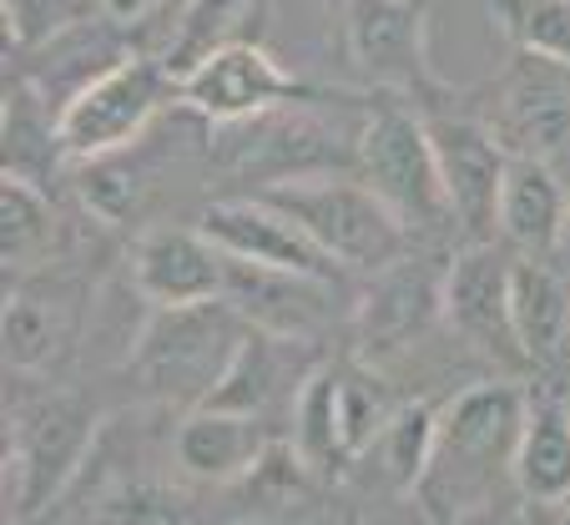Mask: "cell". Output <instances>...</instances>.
<instances>
[{"mask_svg": "<svg viewBox=\"0 0 570 525\" xmlns=\"http://www.w3.org/2000/svg\"><path fill=\"white\" fill-rule=\"evenodd\" d=\"M530 395L520 385L490 379L470 385L440 409L434 460L420 480V505L434 525H454L460 515L484 511L500 475H515V450L525 435Z\"/></svg>", "mask_w": 570, "mask_h": 525, "instance_id": "cell-1", "label": "cell"}, {"mask_svg": "<svg viewBox=\"0 0 570 525\" xmlns=\"http://www.w3.org/2000/svg\"><path fill=\"white\" fill-rule=\"evenodd\" d=\"M313 101H323V91L308 101H283V107L233 121V127H207V152L227 177L258 183V193L278 183H298V177H323V172H354L358 127L368 111L354 127H338Z\"/></svg>", "mask_w": 570, "mask_h": 525, "instance_id": "cell-2", "label": "cell"}, {"mask_svg": "<svg viewBox=\"0 0 570 525\" xmlns=\"http://www.w3.org/2000/svg\"><path fill=\"white\" fill-rule=\"evenodd\" d=\"M243 339H248V319L227 299L151 309V319L141 323V333L127 349V369L151 399L197 409L227 375Z\"/></svg>", "mask_w": 570, "mask_h": 525, "instance_id": "cell-3", "label": "cell"}, {"mask_svg": "<svg viewBox=\"0 0 570 525\" xmlns=\"http://www.w3.org/2000/svg\"><path fill=\"white\" fill-rule=\"evenodd\" d=\"M263 197L293 213L313 233V243L334 257L344 273H379L414 247V233L404 217L348 172H323V177H298V183L263 187Z\"/></svg>", "mask_w": 570, "mask_h": 525, "instance_id": "cell-4", "label": "cell"}, {"mask_svg": "<svg viewBox=\"0 0 570 525\" xmlns=\"http://www.w3.org/2000/svg\"><path fill=\"white\" fill-rule=\"evenodd\" d=\"M354 172L404 217L414 237H440L454 227L450 193L440 177V157H434L424 111L410 101H374L358 127V157Z\"/></svg>", "mask_w": 570, "mask_h": 525, "instance_id": "cell-5", "label": "cell"}, {"mask_svg": "<svg viewBox=\"0 0 570 525\" xmlns=\"http://www.w3.org/2000/svg\"><path fill=\"white\" fill-rule=\"evenodd\" d=\"M424 6L430 0H328V16L338 26V46H344L348 66L374 91L434 111L454 91L440 81L430 61Z\"/></svg>", "mask_w": 570, "mask_h": 525, "instance_id": "cell-6", "label": "cell"}, {"mask_svg": "<svg viewBox=\"0 0 570 525\" xmlns=\"http://www.w3.org/2000/svg\"><path fill=\"white\" fill-rule=\"evenodd\" d=\"M167 101H183V81L173 66L151 51H131L101 76H91L71 101H61V147L66 162H91L111 152L137 147L151 121L167 111Z\"/></svg>", "mask_w": 570, "mask_h": 525, "instance_id": "cell-7", "label": "cell"}, {"mask_svg": "<svg viewBox=\"0 0 570 525\" xmlns=\"http://www.w3.org/2000/svg\"><path fill=\"white\" fill-rule=\"evenodd\" d=\"M97 435V409L76 395H36L6 425V485L16 515H41L76 480Z\"/></svg>", "mask_w": 570, "mask_h": 525, "instance_id": "cell-8", "label": "cell"}, {"mask_svg": "<svg viewBox=\"0 0 570 525\" xmlns=\"http://www.w3.org/2000/svg\"><path fill=\"white\" fill-rule=\"evenodd\" d=\"M480 121L510 157L570 162V61L515 51L484 86Z\"/></svg>", "mask_w": 570, "mask_h": 525, "instance_id": "cell-9", "label": "cell"}, {"mask_svg": "<svg viewBox=\"0 0 570 525\" xmlns=\"http://www.w3.org/2000/svg\"><path fill=\"white\" fill-rule=\"evenodd\" d=\"M308 97H318V91L253 36L217 46L207 61H197L183 76V107L207 127H233V121L263 117V111L283 107V101H308Z\"/></svg>", "mask_w": 570, "mask_h": 525, "instance_id": "cell-10", "label": "cell"}, {"mask_svg": "<svg viewBox=\"0 0 570 525\" xmlns=\"http://www.w3.org/2000/svg\"><path fill=\"white\" fill-rule=\"evenodd\" d=\"M510 273H515V253L500 247L495 237L450 253L444 257V319L480 354L530 364L515 339V319H510Z\"/></svg>", "mask_w": 570, "mask_h": 525, "instance_id": "cell-11", "label": "cell"}, {"mask_svg": "<svg viewBox=\"0 0 570 525\" xmlns=\"http://www.w3.org/2000/svg\"><path fill=\"white\" fill-rule=\"evenodd\" d=\"M434 157H440V177L450 193L454 227L464 243H484L495 237V213H500V187H505L510 152L490 137L480 117H454V111H424Z\"/></svg>", "mask_w": 570, "mask_h": 525, "instance_id": "cell-12", "label": "cell"}, {"mask_svg": "<svg viewBox=\"0 0 570 525\" xmlns=\"http://www.w3.org/2000/svg\"><path fill=\"white\" fill-rule=\"evenodd\" d=\"M207 237L223 253L243 257V263H263V269H288V273H308V279H328L338 283L344 269L334 257L313 243V233L298 223L293 213H283L273 197L253 193V197H213L197 217Z\"/></svg>", "mask_w": 570, "mask_h": 525, "instance_id": "cell-13", "label": "cell"}, {"mask_svg": "<svg viewBox=\"0 0 570 525\" xmlns=\"http://www.w3.org/2000/svg\"><path fill=\"white\" fill-rule=\"evenodd\" d=\"M233 257L203 227H147L131 247V289L147 309H187V303L227 299Z\"/></svg>", "mask_w": 570, "mask_h": 525, "instance_id": "cell-14", "label": "cell"}, {"mask_svg": "<svg viewBox=\"0 0 570 525\" xmlns=\"http://www.w3.org/2000/svg\"><path fill=\"white\" fill-rule=\"evenodd\" d=\"M368 289L354 309V333L358 354L389 359L399 349H410L414 339L430 333V323L444 313V269L414 257V247L399 263L368 273Z\"/></svg>", "mask_w": 570, "mask_h": 525, "instance_id": "cell-15", "label": "cell"}, {"mask_svg": "<svg viewBox=\"0 0 570 525\" xmlns=\"http://www.w3.org/2000/svg\"><path fill=\"white\" fill-rule=\"evenodd\" d=\"M334 293H338V283H328V279L263 269V263H243V257L227 263V303L253 329L278 333V339H308V343L318 339L334 323Z\"/></svg>", "mask_w": 570, "mask_h": 525, "instance_id": "cell-16", "label": "cell"}, {"mask_svg": "<svg viewBox=\"0 0 570 525\" xmlns=\"http://www.w3.org/2000/svg\"><path fill=\"white\" fill-rule=\"evenodd\" d=\"M6 369L16 375H41L61 364V354L76 343L81 329V289L71 279H16L6 289Z\"/></svg>", "mask_w": 570, "mask_h": 525, "instance_id": "cell-17", "label": "cell"}, {"mask_svg": "<svg viewBox=\"0 0 570 525\" xmlns=\"http://www.w3.org/2000/svg\"><path fill=\"white\" fill-rule=\"evenodd\" d=\"M495 233L520 257H560L570 233V187L560 183L556 162L510 157L505 187H500Z\"/></svg>", "mask_w": 570, "mask_h": 525, "instance_id": "cell-18", "label": "cell"}, {"mask_svg": "<svg viewBox=\"0 0 570 525\" xmlns=\"http://www.w3.org/2000/svg\"><path fill=\"white\" fill-rule=\"evenodd\" d=\"M273 450L268 429L258 415H233V409H187L177 429V465L203 485H237L248 480Z\"/></svg>", "mask_w": 570, "mask_h": 525, "instance_id": "cell-19", "label": "cell"}, {"mask_svg": "<svg viewBox=\"0 0 570 525\" xmlns=\"http://www.w3.org/2000/svg\"><path fill=\"white\" fill-rule=\"evenodd\" d=\"M308 339H278V333H263L248 323V339L233 354L227 375L217 379V389L207 395V409H233V415H268L283 395H293V379H308L313 369H293V354H298Z\"/></svg>", "mask_w": 570, "mask_h": 525, "instance_id": "cell-20", "label": "cell"}, {"mask_svg": "<svg viewBox=\"0 0 570 525\" xmlns=\"http://www.w3.org/2000/svg\"><path fill=\"white\" fill-rule=\"evenodd\" d=\"M510 319L530 369L556 364L570 349V279L550 257H515L510 273Z\"/></svg>", "mask_w": 570, "mask_h": 525, "instance_id": "cell-21", "label": "cell"}, {"mask_svg": "<svg viewBox=\"0 0 570 525\" xmlns=\"http://www.w3.org/2000/svg\"><path fill=\"white\" fill-rule=\"evenodd\" d=\"M515 490L525 505H556L570 495V399L530 395L525 435L515 450Z\"/></svg>", "mask_w": 570, "mask_h": 525, "instance_id": "cell-22", "label": "cell"}, {"mask_svg": "<svg viewBox=\"0 0 570 525\" xmlns=\"http://www.w3.org/2000/svg\"><path fill=\"white\" fill-rule=\"evenodd\" d=\"M0 152H6V172L11 177H31V183H46V172H56L66 162L61 117H51V97H46L31 76L6 81Z\"/></svg>", "mask_w": 570, "mask_h": 525, "instance_id": "cell-23", "label": "cell"}, {"mask_svg": "<svg viewBox=\"0 0 570 525\" xmlns=\"http://www.w3.org/2000/svg\"><path fill=\"white\" fill-rule=\"evenodd\" d=\"M61 247V217L31 177H0V263L6 279H31L51 269Z\"/></svg>", "mask_w": 570, "mask_h": 525, "instance_id": "cell-24", "label": "cell"}, {"mask_svg": "<svg viewBox=\"0 0 570 525\" xmlns=\"http://www.w3.org/2000/svg\"><path fill=\"white\" fill-rule=\"evenodd\" d=\"M434 440H440V409L430 399L414 405H394V415L384 419V429L374 435V445L364 450L368 470L379 475V485L394 495H414L434 460Z\"/></svg>", "mask_w": 570, "mask_h": 525, "instance_id": "cell-25", "label": "cell"}, {"mask_svg": "<svg viewBox=\"0 0 570 525\" xmlns=\"http://www.w3.org/2000/svg\"><path fill=\"white\" fill-rule=\"evenodd\" d=\"M131 152L137 147L111 152V157H91V162H71L76 197H81V207L107 227H127L147 213L151 183H147V167L131 162Z\"/></svg>", "mask_w": 570, "mask_h": 525, "instance_id": "cell-26", "label": "cell"}, {"mask_svg": "<svg viewBox=\"0 0 570 525\" xmlns=\"http://www.w3.org/2000/svg\"><path fill=\"white\" fill-rule=\"evenodd\" d=\"M293 450H298L303 470L334 475L348 465L344 440H338V409H334V364H318L308 379H298V399H293Z\"/></svg>", "mask_w": 570, "mask_h": 525, "instance_id": "cell-27", "label": "cell"}, {"mask_svg": "<svg viewBox=\"0 0 570 525\" xmlns=\"http://www.w3.org/2000/svg\"><path fill=\"white\" fill-rule=\"evenodd\" d=\"M253 16V0H187L183 16L167 31V46H161V61L173 66V76L183 81L197 61L217 51V46L237 41V26Z\"/></svg>", "mask_w": 570, "mask_h": 525, "instance_id": "cell-28", "label": "cell"}, {"mask_svg": "<svg viewBox=\"0 0 570 525\" xmlns=\"http://www.w3.org/2000/svg\"><path fill=\"white\" fill-rule=\"evenodd\" d=\"M334 409H338L344 455H348V465H358L364 450L374 445V435L384 429V419L394 415V405L384 399L374 375H364L358 364H334Z\"/></svg>", "mask_w": 570, "mask_h": 525, "instance_id": "cell-29", "label": "cell"}, {"mask_svg": "<svg viewBox=\"0 0 570 525\" xmlns=\"http://www.w3.org/2000/svg\"><path fill=\"white\" fill-rule=\"evenodd\" d=\"M515 51L570 61V0H484Z\"/></svg>", "mask_w": 570, "mask_h": 525, "instance_id": "cell-30", "label": "cell"}, {"mask_svg": "<svg viewBox=\"0 0 570 525\" xmlns=\"http://www.w3.org/2000/svg\"><path fill=\"white\" fill-rule=\"evenodd\" d=\"M0 11H6V46L16 41L21 51H31V46L91 21V11L101 16V0H0Z\"/></svg>", "mask_w": 570, "mask_h": 525, "instance_id": "cell-31", "label": "cell"}, {"mask_svg": "<svg viewBox=\"0 0 570 525\" xmlns=\"http://www.w3.org/2000/svg\"><path fill=\"white\" fill-rule=\"evenodd\" d=\"M187 0H101V16H107L111 26H121V31H147V26L167 21V16H183Z\"/></svg>", "mask_w": 570, "mask_h": 525, "instance_id": "cell-32", "label": "cell"}, {"mask_svg": "<svg viewBox=\"0 0 570 525\" xmlns=\"http://www.w3.org/2000/svg\"><path fill=\"white\" fill-rule=\"evenodd\" d=\"M535 511H550L546 525H570V495L566 500H556V505H535Z\"/></svg>", "mask_w": 570, "mask_h": 525, "instance_id": "cell-33", "label": "cell"}, {"mask_svg": "<svg viewBox=\"0 0 570 525\" xmlns=\"http://www.w3.org/2000/svg\"><path fill=\"white\" fill-rule=\"evenodd\" d=\"M560 257H570V233H566V247H560Z\"/></svg>", "mask_w": 570, "mask_h": 525, "instance_id": "cell-34", "label": "cell"}, {"mask_svg": "<svg viewBox=\"0 0 570 525\" xmlns=\"http://www.w3.org/2000/svg\"><path fill=\"white\" fill-rule=\"evenodd\" d=\"M566 399H570V395H566Z\"/></svg>", "mask_w": 570, "mask_h": 525, "instance_id": "cell-35", "label": "cell"}]
</instances>
